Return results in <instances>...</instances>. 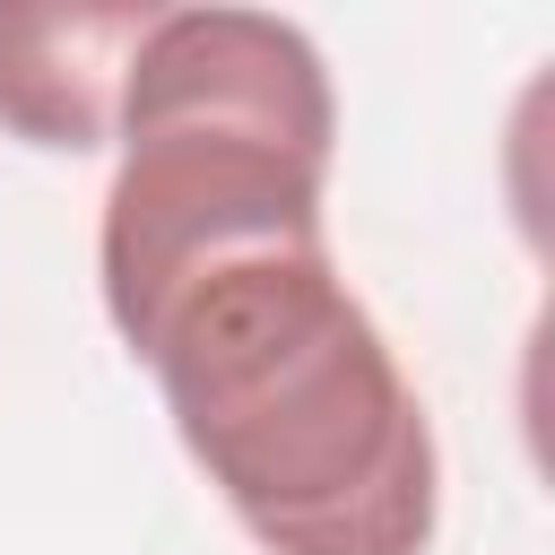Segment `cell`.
I'll return each mask as SVG.
<instances>
[{
  "instance_id": "6da1fadb",
  "label": "cell",
  "mask_w": 555,
  "mask_h": 555,
  "mask_svg": "<svg viewBox=\"0 0 555 555\" xmlns=\"http://www.w3.org/2000/svg\"><path fill=\"white\" fill-rule=\"evenodd\" d=\"M182 451L260 555H425L442 460L416 382L330 243L191 269L130 338Z\"/></svg>"
},
{
  "instance_id": "7a4b0ae2",
  "label": "cell",
  "mask_w": 555,
  "mask_h": 555,
  "mask_svg": "<svg viewBox=\"0 0 555 555\" xmlns=\"http://www.w3.org/2000/svg\"><path fill=\"white\" fill-rule=\"evenodd\" d=\"M113 139L121 165L95 269L121 347L191 269L269 243H330L321 191L338 156V95L312 35L269 9H156L121 78Z\"/></svg>"
},
{
  "instance_id": "3957f363",
  "label": "cell",
  "mask_w": 555,
  "mask_h": 555,
  "mask_svg": "<svg viewBox=\"0 0 555 555\" xmlns=\"http://www.w3.org/2000/svg\"><path fill=\"white\" fill-rule=\"evenodd\" d=\"M156 0H0V130L52 156L113 139Z\"/></svg>"
}]
</instances>
